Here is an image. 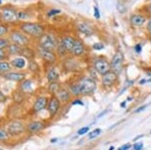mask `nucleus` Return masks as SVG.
Returning <instances> with one entry per match:
<instances>
[{
  "instance_id": "obj_26",
  "label": "nucleus",
  "mask_w": 151,
  "mask_h": 150,
  "mask_svg": "<svg viewBox=\"0 0 151 150\" xmlns=\"http://www.w3.org/2000/svg\"><path fill=\"white\" fill-rule=\"evenodd\" d=\"M68 50H67V48L65 47V45H64V43L62 42V40H60V42L58 43V47H57V52L58 55H60V57H63V55H65V52H67Z\"/></svg>"
},
{
  "instance_id": "obj_32",
  "label": "nucleus",
  "mask_w": 151,
  "mask_h": 150,
  "mask_svg": "<svg viewBox=\"0 0 151 150\" xmlns=\"http://www.w3.org/2000/svg\"><path fill=\"white\" fill-rule=\"evenodd\" d=\"M7 52L5 50H0V62L1 60H5L7 59Z\"/></svg>"
},
{
  "instance_id": "obj_48",
  "label": "nucleus",
  "mask_w": 151,
  "mask_h": 150,
  "mask_svg": "<svg viewBox=\"0 0 151 150\" xmlns=\"http://www.w3.org/2000/svg\"><path fill=\"white\" fill-rule=\"evenodd\" d=\"M150 134H151V131H150Z\"/></svg>"
},
{
  "instance_id": "obj_7",
  "label": "nucleus",
  "mask_w": 151,
  "mask_h": 150,
  "mask_svg": "<svg viewBox=\"0 0 151 150\" xmlns=\"http://www.w3.org/2000/svg\"><path fill=\"white\" fill-rule=\"evenodd\" d=\"M94 67H95V70H96L100 75H102V76L111 71L110 62L104 59L97 60L96 62H94Z\"/></svg>"
},
{
  "instance_id": "obj_3",
  "label": "nucleus",
  "mask_w": 151,
  "mask_h": 150,
  "mask_svg": "<svg viewBox=\"0 0 151 150\" xmlns=\"http://www.w3.org/2000/svg\"><path fill=\"white\" fill-rule=\"evenodd\" d=\"M38 45L40 48L45 50H50V52H53L55 50H57L58 42L55 40V38L50 34H43L38 38Z\"/></svg>"
},
{
  "instance_id": "obj_20",
  "label": "nucleus",
  "mask_w": 151,
  "mask_h": 150,
  "mask_svg": "<svg viewBox=\"0 0 151 150\" xmlns=\"http://www.w3.org/2000/svg\"><path fill=\"white\" fill-rule=\"evenodd\" d=\"M75 42L76 39L72 37V36H65L62 39V42L64 43L65 47L67 48L68 52H72L73 47H74V44H75Z\"/></svg>"
},
{
  "instance_id": "obj_6",
  "label": "nucleus",
  "mask_w": 151,
  "mask_h": 150,
  "mask_svg": "<svg viewBox=\"0 0 151 150\" xmlns=\"http://www.w3.org/2000/svg\"><path fill=\"white\" fill-rule=\"evenodd\" d=\"M1 18L4 22L12 23L17 21V11L12 7H5L1 11Z\"/></svg>"
},
{
  "instance_id": "obj_39",
  "label": "nucleus",
  "mask_w": 151,
  "mask_h": 150,
  "mask_svg": "<svg viewBox=\"0 0 151 150\" xmlns=\"http://www.w3.org/2000/svg\"><path fill=\"white\" fill-rule=\"evenodd\" d=\"M149 105H150V104H146V105H144V106H141L140 108H138L137 110L135 111V113H139V112H141V111H143V110H144V109H146V108H147Z\"/></svg>"
},
{
  "instance_id": "obj_21",
  "label": "nucleus",
  "mask_w": 151,
  "mask_h": 150,
  "mask_svg": "<svg viewBox=\"0 0 151 150\" xmlns=\"http://www.w3.org/2000/svg\"><path fill=\"white\" fill-rule=\"evenodd\" d=\"M21 50H22V47H19V45L13 44V43H10V45H9V47H7L6 52H7V55H20L21 54Z\"/></svg>"
},
{
  "instance_id": "obj_14",
  "label": "nucleus",
  "mask_w": 151,
  "mask_h": 150,
  "mask_svg": "<svg viewBox=\"0 0 151 150\" xmlns=\"http://www.w3.org/2000/svg\"><path fill=\"white\" fill-rule=\"evenodd\" d=\"M38 52H40L41 59L45 60V62H50V64L55 62V60H57V57L53 54V52H50V50H42V48H40Z\"/></svg>"
},
{
  "instance_id": "obj_13",
  "label": "nucleus",
  "mask_w": 151,
  "mask_h": 150,
  "mask_svg": "<svg viewBox=\"0 0 151 150\" xmlns=\"http://www.w3.org/2000/svg\"><path fill=\"white\" fill-rule=\"evenodd\" d=\"M3 78L12 82H22L24 78H25V75L18 72H9L7 74L3 75Z\"/></svg>"
},
{
  "instance_id": "obj_8",
  "label": "nucleus",
  "mask_w": 151,
  "mask_h": 150,
  "mask_svg": "<svg viewBox=\"0 0 151 150\" xmlns=\"http://www.w3.org/2000/svg\"><path fill=\"white\" fill-rule=\"evenodd\" d=\"M111 71L116 72L117 75L119 74L123 69V55L120 52H117L113 57L111 60Z\"/></svg>"
},
{
  "instance_id": "obj_10",
  "label": "nucleus",
  "mask_w": 151,
  "mask_h": 150,
  "mask_svg": "<svg viewBox=\"0 0 151 150\" xmlns=\"http://www.w3.org/2000/svg\"><path fill=\"white\" fill-rule=\"evenodd\" d=\"M58 109H60V100L57 97H52L47 104V111L50 113V117H53L55 115H57Z\"/></svg>"
},
{
  "instance_id": "obj_45",
  "label": "nucleus",
  "mask_w": 151,
  "mask_h": 150,
  "mask_svg": "<svg viewBox=\"0 0 151 150\" xmlns=\"http://www.w3.org/2000/svg\"><path fill=\"white\" fill-rule=\"evenodd\" d=\"M2 3V0H0V4H1Z\"/></svg>"
},
{
  "instance_id": "obj_31",
  "label": "nucleus",
  "mask_w": 151,
  "mask_h": 150,
  "mask_svg": "<svg viewBox=\"0 0 151 150\" xmlns=\"http://www.w3.org/2000/svg\"><path fill=\"white\" fill-rule=\"evenodd\" d=\"M27 18V14L24 11H17V20H24Z\"/></svg>"
},
{
  "instance_id": "obj_43",
  "label": "nucleus",
  "mask_w": 151,
  "mask_h": 150,
  "mask_svg": "<svg viewBox=\"0 0 151 150\" xmlns=\"http://www.w3.org/2000/svg\"><path fill=\"white\" fill-rule=\"evenodd\" d=\"M146 10H147L148 13L151 14V4H149V5L147 6V8H146Z\"/></svg>"
},
{
  "instance_id": "obj_1",
  "label": "nucleus",
  "mask_w": 151,
  "mask_h": 150,
  "mask_svg": "<svg viewBox=\"0 0 151 150\" xmlns=\"http://www.w3.org/2000/svg\"><path fill=\"white\" fill-rule=\"evenodd\" d=\"M20 30L26 35L40 38L45 34V27L41 24L33 22H23L20 24Z\"/></svg>"
},
{
  "instance_id": "obj_22",
  "label": "nucleus",
  "mask_w": 151,
  "mask_h": 150,
  "mask_svg": "<svg viewBox=\"0 0 151 150\" xmlns=\"http://www.w3.org/2000/svg\"><path fill=\"white\" fill-rule=\"evenodd\" d=\"M12 66L10 62H7V60H1L0 62V74L5 75L7 72H11Z\"/></svg>"
},
{
  "instance_id": "obj_18",
  "label": "nucleus",
  "mask_w": 151,
  "mask_h": 150,
  "mask_svg": "<svg viewBox=\"0 0 151 150\" xmlns=\"http://www.w3.org/2000/svg\"><path fill=\"white\" fill-rule=\"evenodd\" d=\"M130 21L134 26H141L145 23L146 18L143 15H140V14H134L130 17Z\"/></svg>"
},
{
  "instance_id": "obj_44",
  "label": "nucleus",
  "mask_w": 151,
  "mask_h": 150,
  "mask_svg": "<svg viewBox=\"0 0 151 150\" xmlns=\"http://www.w3.org/2000/svg\"><path fill=\"white\" fill-rule=\"evenodd\" d=\"M113 149H114V147H111V148L109 149V150H113Z\"/></svg>"
},
{
  "instance_id": "obj_38",
  "label": "nucleus",
  "mask_w": 151,
  "mask_h": 150,
  "mask_svg": "<svg viewBox=\"0 0 151 150\" xmlns=\"http://www.w3.org/2000/svg\"><path fill=\"white\" fill-rule=\"evenodd\" d=\"M94 15L96 18H98V19L100 18V11H99L98 7H95L94 8Z\"/></svg>"
},
{
  "instance_id": "obj_27",
  "label": "nucleus",
  "mask_w": 151,
  "mask_h": 150,
  "mask_svg": "<svg viewBox=\"0 0 151 150\" xmlns=\"http://www.w3.org/2000/svg\"><path fill=\"white\" fill-rule=\"evenodd\" d=\"M58 90H60V86H58V84L57 82L50 83V88H48V91H50V94H57Z\"/></svg>"
},
{
  "instance_id": "obj_28",
  "label": "nucleus",
  "mask_w": 151,
  "mask_h": 150,
  "mask_svg": "<svg viewBox=\"0 0 151 150\" xmlns=\"http://www.w3.org/2000/svg\"><path fill=\"white\" fill-rule=\"evenodd\" d=\"M9 136H10V135L8 134L6 129L0 128V140H7Z\"/></svg>"
},
{
  "instance_id": "obj_2",
  "label": "nucleus",
  "mask_w": 151,
  "mask_h": 150,
  "mask_svg": "<svg viewBox=\"0 0 151 150\" xmlns=\"http://www.w3.org/2000/svg\"><path fill=\"white\" fill-rule=\"evenodd\" d=\"M79 87L80 95H90L96 90V82L90 78H83L77 83Z\"/></svg>"
},
{
  "instance_id": "obj_35",
  "label": "nucleus",
  "mask_w": 151,
  "mask_h": 150,
  "mask_svg": "<svg viewBox=\"0 0 151 150\" xmlns=\"http://www.w3.org/2000/svg\"><path fill=\"white\" fill-rule=\"evenodd\" d=\"M89 130H90L89 127H83V128H81V129L79 130V131H78V134H79V135L87 134V133L89 132Z\"/></svg>"
},
{
  "instance_id": "obj_37",
  "label": "nucleus",
  "mask_w": 151,
  "mask_h": 150,
  "mask_svg": "<svg viewBox=\"0 0 151 150\" xmlns=\"http://www.w3.org/2000/svg\"><path fill=\"white\" fill-rule=\"evenodd\" d=\"M130 147H131V144H124L123 146H121L120 148H118L117 150H128V149H130Z\"/></svg>"
},
{
  "instance_id": "obj_5",
  "label": "nucleus",
  "mask_w": 151,
  "mask_h": 150,
  "mask_svg": "<svg viewBox=\"0 0 151 150\" xmlns=\"http://www.w3.org/2000/svg\"><path fill=\"white\" fill-rule=\"evenodd\" d=\"M6 130L10 136H18L26 131V126L20 121H12L8 124Z\"/></svg>"
},
{
  "instance_id": "obj_33",
  "label": "nucleus",
  "mask_w": 151,
  "mask_h": 150,
  "mask_svg": "<svg viewBox=\"0 0 151 150\" xmlns=\"http://www.w3.org/2000/svg\"><path fill=\"white\" fill-rule=\"evenodd\" d=\"M58 13H60V10H58V9H52V10H50L47 12V16L48 17H52V16L57 15Z\"/></svg>"
},
{
  "instance_id": "obj_4",
  "label": "nucleus",
  "mask_w": 151,
  "mask_h": 150,
  "mask_svg": "<svg viewBox=\"0 0 151 150\" xmlns=\"http://www.w3.org/2000/svg\"><path fill=\"white\" fill-rule=\"evenodd\" d=\"M8 38L11 43L19 45V47H25L29 43V38L27 37V35H26L25 33L22 32V31H17V30L11 31Z\"/></svg>"
},
{
  "instance_id": "obj_11",
  "label": "nucleus",
  "mask_w": 151,
  "mask_h": 150,
  "mask_svg": "<svg viewBox=\"0 0 151 150\" xmlns=\"http://www.w3.org/2000/svg\"><path fill=\"white\" fill-rule=\"evenodd\" d=\"M47 104H48V99L47 97H38L35 100V104H33V111L35 113L40 112V111L45 110L47 108Z\"/></svg>"
},
{
  "instance_id": "obj_17",
  "label": "nucleus",
  "mask_w": 151,
  "mask_h": 150,
  "mask_svg": "<svg viewBox=\"0 0 151 150\" xmlns=\"http://www.w3.org/2000/svg\"><path fill=\"white\" fill-rule=\"evenodd\" d=\"M58 78H60V72H58L57 67H52V69L48 70L47 74V79L48 83H55L57 82Z\"/></svg>"
},
{
  "instance_id": "obj_34",
  "label": "nucleus",
  "mask_w": 151,
  "mask_h": 150,
  "mask_svg": "<svg viewBox=\"0 0 151 150\" xmlns=\"http://www.w3.org/2000/svg\"><path fill=\"white\" fill-rule=\"evenodd\" d=\"M93 48L95 50H101L104 48V44L101 42H97V43H94L93 44Z\"/></svg>"
},
{
  "instance_id": "obj_12",
  "label": "nucleus",
  "mask_w": 151,
  "mask_h": 150,
  "mask_svg": "<svg viewBox=\"0 0 151 150\" xmlns=\"http://www.w3.org/2000/svg\"><path fill=\"white\" fill-rule=\"evenodd\" d=\"M45 127V123L41 121H32L26 125V131H28L29 133H36L41 131Z\"/></svg>"
},
{
  "instance_id": "obj_47",
  "label": "nucleus",
  "mask_w": 151,
  "mask_h": 150,
  "mask_svg": "<svg viewBox=\"0 0 151 150\" xmlns=\"http://www.w3.org/2000/svg\"><path fill=\"white\" fill-rule=\"evenodd\" d=\"M150 35H151V31H150Z\"/></svg>"
},
{
  "instance_id": "obj_40",
  "label": "nucleus",
  "mask_w": 151,
  "mask_h": 150,
  "mask_svg": "<svg viewBox=\"0 0 151 150\" xmlns=\"http://www.w3.org/2000/svg\"><path fill=\"white\" fill-rule=\"evenodd\" d=\"M135 52H137V54H140L141 52V44L135 45Z\"/></svg>"
},
{
  "instance_id": "obj_30",
  "label": "nucleus",
  "mask_w": 151,
  "mask_h": 150,
  "mask_svg": "<svg viewBox=\"0 0 151 150\" xmlns=\"http://www.w3.org/2000/svg\"><path fill=\"white\" fill-rule=\"evenodd\" d=\"M102 133V130L101 129H95L94 131H92L91 133L89 134V139H94L96 137H98L100 134Z\"/></svg>"
},
{
  "instance_id": "obj_25",
  "label": "nucleus",
  "mask_w": 151,
  "mask_h": 150,
  "mask_svg": "<svg viewBox=\"0 0 151 150\" xmlns=\"http://www.w3.org/2000/svg\"><path fill=\"white\" fill-rule=\"evenodd\" d=\"M10 40L6 37H0V50H7V47L10 45Z\"/></svg>"
},
{
  "instance_id": "obj_23",
  "label": "nucleus",
  "mask_w": 151,
  "mask_h": 150,
  "mask_svg": "<svg viewBox=\"0 0 151 150\" xmlns=\"http://www.w3.org/2000/svg\"><path fill=\"white\" fill-rule=\"evenodd\" d=\"M57 98L60 100V102H65L70 99V93L65 90H58L57 93Z\"/></svg>"
},
{
  "instance_id": "obj_24",
  "label": "nucleus",
  "mask_w": 151,
  "mask_h": 150,
  "mask_svg": "<svg viewBox=\"0 0 151 150\" xmlns=\"http://www.w3.org/2000/svg\"><path fill=\"white\" fill-rule=\"evenodd\" d=\"M20 89H21V91H23V92L31 91V89H32V83H31V81H29V80L22 81V83L20 85Z\"/></svg>"
},
{
  "instance_id": "obj_46",
  "label": "nucleus",
  "mask_w": 151,
  "mask_h": 150,
  "mask_svg": "<svg viewBox=\"0 0 151 150\" xmlns=\"http://www.w3.org/2000/svg\"><path fill=\"white\" fill-rule=\"evenodd\" d=\"M0 150H3V149H2V148H0Z\"/></svg>"
},
{
  "instance_id": "obj_15",
  "label": "nucleus",
  "mask_w": 151,
  "mask_h": 150,
  "mask_svg": "<svg viewBox=\"0 0 151 150\" xmlns=\"http://www.w3.org/2000/svg\"><path fill=\"white\" fill-rule=\"evenodd\" d=\"M85 52V45L84 43L82 42V40L80 39H77L75 42V44H74V47L72 50V54L76 55V57H80L84 54Z\"/></svg>"
},
{
  "instance_id": "obj_9",
  "label": "nucleus",
  "mask_w": 151,
  "mask_h": 150,
  "mask_svg": "<svg viewBox=\"0 0 151 150\" xmlns=\"http://www.w3.org/2000/svg\"><path fill=\"white\" fill-rule=\"evenodd\" d=\"M117 78H118V75L116 72L110 71L107 74L103 75V78H102V84L105 87H112L114 84L116 83Z\"/></svg>"
},
{
  "instance_id": "obj_19",
  "label": "nucleus",
  "mask_w": 151,
  "mask_h": 150,
  "mask_svg": "<svg viewBox=\"0 0 151 150\" xmlns=\"http://www.w3.org/2000/svg\"><path fill=\"white\" fill-rule=\"evenodd\" d=\"M77 26H78V29L81 31L82 33H84V34L91 35L92 33H93V29H92L91 26H90L89 24L83 22V21H81V22H78Z\"/></svg>"
},
{
  "instance_id": "obj_42",
  "label": "nucleus",
  "mask_w": 151,
  "mask_h": 150,
  "mask_svg": "<svg viewBox=\"0 0 151 150\" xmlns=\"http://www.w3.org/2000/svg\"><path fill=\"white\" fill-rule=\"evenodd\" d=\"M76 104H80V105H83V102L81 100H77V101H75L74 103H73V105H76Z\"/></svg>"
},
{
  "instance_id": "obj_41",
  "label": "nucleus",
  "mask_w": 151,
  "mask_h": 150,
  "mask_svg": "<svg viewBox=\"0 0 151 150\" xmlns=\"http://www.w3.org/2000/svg\"><path fill=\"white\" fill-rule=\"evenodd\" d=\"M147 29H148V31H151V19L149 20V22H148V24H147Z\"/></svg>"
},
{
  "instance_id": "obj_29",
  "label": "nucleus",
  "mask_w": 151,
  "mask_h": 150,
  "mask_svg": "<svg viewBox=\"0 0 151 150\" xmlns=\"http://www.w3.org/2000/svg\"><path fill=\"white\" fill-rule=\"evenodd\" d=\"M8 26L6 24H3V23H0V37L3 35H5L7 32H8Z\"/></svg>"
},
{
  "instance_id": "obj_36",
  "label": "nucleus",
  "mask_w": 151,
  "mask_h": 150,
  "mask_svg": "<svg viewBox=\"0 0 151 150\" xmlns=\"http://www.w3.org/2000/svg\"><path fill=\"white\" fill-rule=\"evenodd\" d=\"M143 148V143L142 142H137L134 144V150H142Z\"/></svg>"
},
{
  "instance_id": "obj_16",
  "label": "nucleus",
  "mask_w": 151,
  "mask_h": 150,
  "mask_svg": "<svg viewBox=\"0 0 151 150\" xmlns=\"http://www.w3.org/2000/svg\"><path fill=\"white\" fill-rule=\"evenodd\" d=\"M12 67L15 69H24L26 66V60L23 57H16L10 62Z\"/></svg>"
}]
</instances>
